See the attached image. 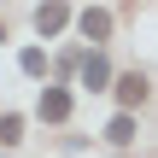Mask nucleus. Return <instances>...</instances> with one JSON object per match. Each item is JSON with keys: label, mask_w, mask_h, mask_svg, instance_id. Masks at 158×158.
Segmentation results:
<instances>
[{"label": "nucleus", "mask_w": 158, "mask_h": 158, "mask_svg": "<svg viewBox=\"0 0 158 158\" xmlns=\"http://www.w3.org/2000/svg\"><path fill=\"white\" fill-rule=\"evenodd\" d=\"M35 111H41V123H64L70 117V94L64 88H41V106Z\"/></svg>", "instance_id": "obj_1"}, {"label": "nucleus", "mask_w": 158, "mask_h": 158, "mask_svg": "<svg viewBox=\"0 0 158 158\" xmlns=\"http://www.w3.org/2000/svg\"><path fill=\"white\" fill-rule=\"evenodd\" d=\"M82 35H88V41L111 35V12H106V6H88V12H82Z\"/></svg>", "instance_id": "obj_2"}, {"label": "nucleus", "mask_w": 158, "mask_h": 158, "mask_svg": "<svg viewBox=\"0 0 158 158\" xmlns=\"http://www.w3.org/2000/svg\"><path fill=\"white\" fill-rule=\"evenodd\" d=\"M106 82H111V64H106L100 53H88V59H82V88H106Z\"/></svg>", "instance_id": "obj_3"}, {"label": "nucleus", "mask_w": 158, "mask_h": 158, "mask_svg": "<svg viewBox=\"0 0 158 158\" xmlns=\"http://www.w3.org/2000/svg\"><path fill=\"white\" fill-rule=\"evenodd\" d=\"M64 23H70V12H64V6H41V12H35V29H41V35H59Z\"/></svg>", "instance_id": "obj_4"}, {"label": "nucleus", "mask_w": 158, "mask_h": 158, "mask_svg": "<svg viewBox=\"0 0 158 158\" xmlns=\"http://www.w3.org/2000/svg\"><path fill=\"white\" fill-rule=\"evenodd\" d=\"M106 141H111V147H129V141H135V117H129V111H117V117L106 123Z\"/></svg>", "instance_id": "obj_5"}, {"label": "nucleus", "mask_w": 158, "mask_h": 158, "mask_svg": "<svg viewBox=\"0 0 158 158\" xmlns=\"http://www.w3.org/2000/svg\"><path fill=\"white\" fill-rule=\"evenodd\" d=\"M117 100H123V106H141V100H147V76H123V82H117Z\"/></svg>", "instance_id": "obj_6"}, {"label": "nucleus", "mask_w": 158, "mask_h": 158, "mask_svg": "<svg viewBox=\"0 0 158 158\" xmlns=\"http://www.w3.org/2000/svg\"><path fill=\"white\" fill-rule=\"evenodd\" d=\"M18 64H23V76H41V70H47V53H41V47H23Z\"/></svg>", "instance_id": "obj_7"}, {"label": "nucleus", "mask_w": 158, "mask_h": 158, "mask_svg": "<svg viewBox=\"0 0 158 158\" xmlns=\"http://www.w3.org/2000/svg\"><path fill=\"white\" fill-rule=\"evenodd\" d=\"M23 141V117H0V147H18Z\"/></svg>", "instance_id": "obj_8"}, {"label": "nucleus", "mask_w": 158, "mask_h": 158, "mask_svg": "<svg viewBox=\"0 0 158 158\" xmlns=\"http://www.w3.org/2000/svg\"><path fill=\"white\" fill-rule=\"evenodd\" d=\"M0 35H6V29H0Z\"/></svg>", "instance_id": "obj_9"}]
</instances>
